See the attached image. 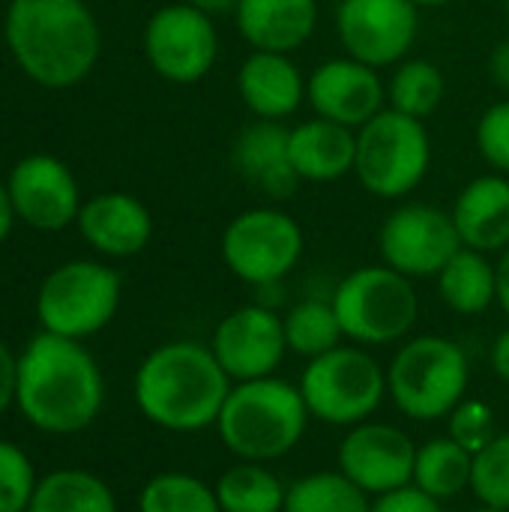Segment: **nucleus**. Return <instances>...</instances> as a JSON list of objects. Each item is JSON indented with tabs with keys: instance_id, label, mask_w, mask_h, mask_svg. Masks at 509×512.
I'll list each match as a JSON object with an SVG mask.
<instances>
[{
	"instance_id": "1",
	"label": "nucleus",
	"mask_w": 509,
	"mask_h": 512,
	"mask_svg": "<svg viewBox=\"0 0 509 512\" xmlns=\"http://www.w3.org/2000/svg\"><path fill=\"white\" fill-rule=\"evenodd\" d=\"M105 405V381L93 354L54 333H36L18 354L15 408L45 435L90 429Z\"/></svg>"
},
{
	"instance_id": "2",
	"label": "nucleus",
	"mask_w": 509,
	"mask_h": 512,
	"mask_svg": "<svg viewBox=\"0 0 509 512\" xmlns=\"http://www.w3.org/2000/svg\"><path fill=\"white\" fill-rule=\"evenodd\" d=\"M3 42L15 66L45 90L81 84L102 54L99 21L84 0H9Z\"/></svg>"
},
{
	"instance_id": "3",
	"label": "nucleus",
	"mask_w": 509,
	"mask_h": 512,
	"mask_svg": "<svg viewBox=\"0 0 509 512\" xmlns=\"http://www.w3.org/2000/svg\"><path fill=\"white\" fill-rule=\"evenodd\" d=\"M234 381L210 345L177 339L153 348L132 381L138 411L159 429L192 435L216 426Z\"/></svg>"
},
{
	"instance_id": "4",
	"label": "nucleus",
	"mask_w": 509,
	"mask_h": 512,
	"mask_svg": "<svg viewBox=\"0 0 509 512\" xmlns=\"http://www.w3.org/2000/svg\"><path fill=\"white\" fill-rule=\"evenodd\" d=\"M309 408L291 381L276 375L240 381L231 387L216 420L219 438L240 462H276L306 435Z\"/></svg>"
},
{
	"instance_id": "5",
	"label": "nucleus",
	"mask_w": 509,
	"mask_h": 512,
	"mask_svg": "<svg viewBox=\"0 0 509 512\" xmlns=\"http://www.w3.org/2000/svg\"><path fill=\"white\" fill-rule=\"evenodd\" d=\"M468 381V354L459 342L447 336L408 339L387 369V393L393 405L405 417L420 423L450 417L465 399Z\"/></svg>"
},
{
	"instance_id": "6",
	"label": "nucleus",
	"mask_w": 509,
	"mask_h": 512,
	"mask_svg": "<svg viewBox=\"0 0 509 512\" xmlns=\"http://www.w3.org/2000/svg\"><path fill=\"white\" fill-rule=\"evenodd\" d=\"M345 339L357 345H393L405 339L420 315L414 279L387 264L351 270L330 297Z\"/></svg>"
},
{
	"instance_id": "7",
	"label": "nucleus",
	"mask_w": 509,
	"mask_h": 512,
	"mask_svg": "<svg viewBox=\"0 0 509 512\" xmlns=\"http://www.w3.org/2000/svg\"><path fill=\"white\" fill-rule=\"evenodd\" d=\"M432 168V135L426 120L384 108L357 129L354 177L381 201H405Z\"/></svg>"
},
{
	"instance_id": "8",
	"label": "nucleus",
	"mask_w": 509,
	"mask_h": 512,
	"mask_svg": "<svg viewBox=\"0 0 509 512\" xmlns=\"http://www.w3.org/2000/svg\"><path fill=\"white\" fill-rule=\"evenodd\" d=\"M123 297L120 273L93 258H75L54 267L36 291V318L45 333L84 342L102 333Z\"/></svg>"
},
{
	"instance_id": "9",
	"label": "nucleus",
	"mask_w": 509,
	"mask_h": 512,
	"mask_svg": "<svg viewBox=\"0 0 509 512\" xmlns=\"http://www.w3.org/2000/svg\"><path fill=\"white\" fill-rule=\"evenodd\" d=\"M300 393L315 420L327 426L366 423L387 396V372L363 348H333L303 369Z\"/></svg>"
},
{
	"instance_id": "10",
	"label": "nucleus",
	"mask_w": 509,
	"mask_h": 512,
	"mask_svg": "<svg viewBox=\"0 0 509 512\" xmlns=\"http://www.w3.org/2000/svg\"><path fill=\"white\" fill-rule=\"evenodd\" d=\"M306 234L282 207H249L237 213L219 240L225 267L252 288L279 285L303 258Z\"/></svg>"
},
{
	"instance_id": "11",
	"label": "nucleus",
	"mask_w": 509,
	"mask_h": 512,
	"mask_svg": "<svg viewBox=\"0 0 509 512\" xmlns=\"http://www.w3.org/2000/svg\"><path fill=\"white\" fill-rule=\"evenodd\" d=\"M144 57L168 84H198L219 60V30L213 15L177 0L159 6L144 24Z\"/></svg>"
},
{
	"instance_id": "12",
	"label": "nucleus",
	"mask_w": 509,
	"mask_h": 512,
	"mask_svg": "<svg viewBox=\"0 0 509 512\" xmlns=\"http://www.w3.org/2000/svg\"><path fill=\"white\" fill-rule=\"evenodd\" d=\"M462 249L453 213L426 204L405 201L399 204L378 231L381 264L399 270L408 279L438 276L441 267Z\"/></svg>"
},
{
	"instance_id": "13",
	"label": "nucleus",
	"mask_w": 509,
	"mask_h": 512,
	"mask_svg": "<svg viewBox=\"0 0 509 512\" xmlns=\"http://www.w3.org/2000/svg\"><path fill=\"white\" fill-rule=\"evenodd\" d=\"M420 33V6L414 0H339L336 36L348 57L375 69L408 57Z\"/></svg>"
},
{
	"instance_id": "14",
	"label": "nucleus",
	"mask_w": 509,
	"mask_h": 512,
	"mask_svg": "<svg viewBox=\"0 0 509 512\" xmlns=\"http://www.w3.org/2000/svg\"><path fill=\"white\" fill-rule=\"evenodd\" d=\"M6 189L18 222L45 234L75 225L84 204L72 168L51 153H30L18 159L6 177Z\"/></svg>"
},
{
	"instance_id": "15",
	"label": "nucleus",
	"mask_w": 509,
	"mask_h": 512,
	"mask_svg": "<svg viewBox=\"0 0 509 512\" xmlns=\"http://www.w3.org/2000/svg\"><path fill=\"white\" fill-rule=\"evenodd\" d=\"M210 351L234 384L270 378L288 354L282 315L264 303L240 306L216 324Z\"/></svg>"
},
{
	"instance_id": "16",
	"label": "nucleus",
	"mask_w": 509,
	"mask_h": 512,
	"mask_svg": "<svg viewBox=\"0 0 509 512\" xmlns=\"http://www.w3.org/2000/svg\"><path fill=\"white\" fill-rule=\"evenodd\" d=\"M417 444L390 423H357L339 444V471L366 495H387L414 483Z\"/></svg>"
},
{
	"instance_id": "17",
	"label": "nucleus",
	"mask_w": 509,
	"mask_h": 512,
	"mask_svg": "<svg viewBox=\"0 0 509 512\" xmlns=\"http://www.w3.org/2000/svg\"><path fill=\"white\" fill-rule=\"evenodd\" d=\"M306 102L315 117L333 120L348 129H363L387 108V81L381 69L354 57H330L306 78Z\"/></svg>"
},
{
	"instance_id": "18",
	"label": "nucleus",
	"mask_w": 509,
	"mask_h": 512,
	"mask_svg": "<svg viewBox=\"0 0 509 512\" xmlns=\"http://www.w3.org/2000/svg\"><path fill=\"white\" fill-rule=\"evenodd\" d=\"M81 240L102 258H135L153 240V213L132 192L108 189L81 204L75 222Z\"/></svg>"
},
{
	"instance_id": "19",
	"label": "nucleus",
	"mask_w": 509,
	"mask_h": 512,
	"mask_svg": "<svg viewBox=\"0 0 509 512\" xmlns=\"http://www.w3.org/2000/svg\"><path fill=\"white\" fill-rule=\"evenodd\" d=\"M288 138L291 129L279 120H255L231 144V168L270 201H288L300 189Z\"/></svg>"
},
{
	"instance_id": "20",
	"label": "nucleus",
	"mask_w": 509,
	"mask_h": 512,
	"mask_svg": "<svg viewBox=\"0 0 509 512\" xmlns=\"http://www.w3.org/2000/svg\"><path fill=\"white\" fill-rule=\"evenodd\" d=\"M306 78L291 54L252 51L237 69V96L255 120H285L306 102Z\"/></svg>"
},
{
	"instance_id": "21",
	"label": "nucleus",
	"mask_w": 509,
	"mask_h": 512,
	"mask_svg": "<svg viewBox=\"0 0 509 512\" xmlns=\"http://www.w3.org/2000/svg\"><path fill=\"white\" fill-rule=\"evenodd\" d=\"M237 33L252 51H300L318 30V0H240Z\"/></svg>"
},
{
	"instance_id": "22",
	"label": "nucleus",
	"mask_w": 509,
	"mask_h": 512,
	"mask_svg": "<svg viewBox=\"0 0 509 512\" xmlns=\"http://www.w3.org/2000/svg\"><path fill=\"white\" fill-rule=\"evenodd\" d=\"M453 222L462 246L477 252H504L509 246V177L480 174L453 204Z\"/></svg>"
},
{
	"instance_id": "23",
	"label": "nucleus",
	"mask_w": 509,
	"mask_h": 512,
	"mask_svg": "<svg viewBox=\"0 0 509 512\" xmlns=\"http://www.w3.org/2000/svg\"><path fill=\"white\" fill-rule=\"evenodd\" d=\"M288 150L300 183H336L354 174L357 132L333 120L312 117L291 126Z\"/></svg>"
},
{
	"instance_id": "24",
	"label": "nucleus",
	"mask_w": 509,
	"mask_h": 512,
	"mask_svg": "<svg viewBox=\"0 0 509 512\" xmlns=\"http://www.w3.org/2000/svg\"><path fill=\"white\" fill-rule=\"evenodd\" d=\"M438 294L456 315H483L498 303V273L486 252L462 246L435 276Z\"/></svg>"
},
{
	"instance_id": "25",
	"label": "nucleus",
	"mask_w": 509,
	"mask_h": 512,
	"mask_svg": "<svg viewBox=\"0 0 509 512\" xmlns=\"http://www.w3.org/2000/svg\"><path fill=\"white\" fill-rule=\"evenodd\" d=\"M27 512H117V498L102 477L60 468L39 477Z\"/></svg>"
},
{
	"instance_id": "26",
	"label": "nucleus",
	"mask_w": 509,
	"mask_h": 512,
	"mask_svg": "<svg viewBox=\"0 0 509 512\" xmlns=\"http://www.w3.org/2000/svg\"><path fill=\"white\" fill-rule=\"evenodd\" d=\"M474 453L462 447L456 438H432L417 447L414 462V486L435 501H450L462 489H471Z\"/></svg>"
},
{
	"instance_id": "27",
	"label": "nucleus",
	"mask_w": 509,
	"mask_h": 512,
	"mask_svg": "<svg viewBox=\"0 0 509 512\" xmlns=\"http://www.w3.org/2000/svg\"><path fill=\"white\" fill-rule=\"evenodd\" d=\"M222 512H285L288 486L264 462H237L216 480Z\"/></svg>"
},
{
	"instance_id": "28",
	"label": "nucleus",
	"mask_w": 509,
	"mask_h": 512,
	"mask_svg": "<svg viewBox=\"0 0 509 512\" xmlns=\"http://www.w3.org/2000/svg\"><path fill=\"white\" fill-rule=\"evenodd\" d=\"M444 93L447 81L438 63L426 57H405L393 66V75L387 81V108L417 120H429L441 108Z\"/></svg>"
},
{
	"instance_id": "29",
	"label": "nucleus",
	"mask_w": 509,
	"mask_h": 512,
	"mask_svg": "<svg viewBox=\"0 0 509 512\" xmlns=\"http://www.w3.org/2000/svg\"><path fill=\"white\" fill-rule=\"evenodd\" d=\"M282 324H285L288 351H294L306 360H315V357L339 348L345 339L330 300H300L297 306L288 309Z\"/></svg>"
},
{
	"instance_id": "30",
	"label": "nucleus",
	"mask_w": 509,
	"mask_h": 512,
	"mask_svg": "<svg viewBox=\"0 0 509 512\" xmlns=\"http://www.w3.org/2000/svg\"><path fill=\"white\" fill-rule=\"evenodd\" d=\"M285 512H372V504L342 471H318L288 486Z\"/></svg>"
},
{
	"instance_id": "31",
	"label": "nucleus",
	"mask_w": 509,
	"mask_h": 512,
	"mask_svg": "<svg viewBox=\"0 0 509 512\" xmlns=\"http://www.w3.org/2000/svg\"><path fill=\"white\" fill-rule=\"evenodd\" d=\"M138 512H222V507L216 489L204 480L183 471H165L141 489Z\"/></svg>"
},
{
	"instance_id": "32",
	"label": "nucleus",
	"mask_w": 509,
	"mask_h": 512,
	"mask_svg": "<svg viewBox=\"0 0 509 512\" xmlns=\"http://www.w3.org/2000/svg\"><path fill=\"white\" fill-rule=\"evenodd\" d=\"M471 492L480 504L509 512V432L495 435L480 453H474Z\"/></svg>"
},
{
	"instance_id": "33",
	"label": "nucleus",
	"mask_w": 509,
	"mask_h": 512,
	"mask_svg": "<svg viewBox=\"0 0 509 512\" xmlns=\"http://www.w3.org/2000/svg\"><path fill=\"white\" fill-rule=\"evenodd\" d=\"M36 483L39 477L30 456L18 444L0 438V512H27Z\"/></svg>"
},
{
	"instance_id": "34",
	"label": "nucleus",
	"mask_w": 509,
	"mask_h": 512,
	"mask_svg": "<svg viewBox=\"0 0 509 512\" xmlns=\"http://www.w3.org/2000/svg\"><path fill=\"white\" fill-rule=\"evenodd\" d=\"M474 141L480 156L498 171L509 177V99L489 105L474 129Z\"/></svg>"
},
{
	"instance_id": "35",
	"label": "nucleus",
	"mask_w": 509,
	"mask_h": 512,
	"mask_svg": "<svg viewBox=\"0 0 509 512\" xmlns=\"http://www.w3.org/2000/svg\"><path fill=\"white\" fill-rule=\"evenodd\" d=\"M450 438H456L471 453H480L495 438V414L480 399H462L450 414Z\"/></svg>"
},
{
	"instance_id": "36",
	"label": "nucleus",
	"mask_w": 509,
	"mask_h": 512,
	"mask_svg": "<svg viewBox=\"0 0 509 512\" xmlns=\"http://www.w3.org/2000/svg\"><path fill=\"white\" fill-rule=\"evenodd\" d=\"M372 512H444L441 510V501H435L432 495L420 492L414 483L405 486V489H396V492H387V495H378Z\"/></svg>"
},
{
	"instance_id": "37",
	"label": "nucleus",
	"mask_w": 509,
	"mask_h": 512,
	"mask_svg": "<svg viewBox=\"0 0 509 512\" xmlns=\"http://www.w3.org/2000/svg\"><path fill=\"white\" fill-rule=\"evenodd\" d=\"M15 384H18V357L6 342H0V414L15 405Z\"/></svg>"
},
{
	"instance_id": "38",
	"label": "nucleus",
	"mask_w": 509,
	"mask_h": 512,
	"mask_svg": "<svg viewBox=\"0 0 509 512\" xmlns=\"http://www.w3.org/2000/svg\"><path fill=\"white\" fill-rule=\"evenodd\" d=\"M489 72H492V81L501 90H509V36L495 45V51L489 57Z\"/></svg>"
},
{
	"instance_id": "39",
	"label": "nucleus",
	"mask_w": 509,
	"mask_h": 512,
	"mask_svg": "<svg viewBox=\"0 0 509 512\" xmlns=\"http://www.w3.org/2000/svg\"><path fill=\"white\" fill-rule=\"evenodd\" d=\"M15 222H18V216H15V207H12V198H9L6 180H0V246L9 240V234H12Z\"/></svg>"
},
{
	"instance_id": "40",
	"label": "nucleus",
	"mask_w": 509,
	"mask_h": 512,
	"mask_svg": "<svg viewBox=\"0 0 509 512\" xmlns=\"http://www.w3.org/2000/svg\"><path fill=\"white\" fill-rule=\"evenodd\" d=\"M492 372L509 384V327L492 345Z\"/></svg>"
},
{
	"instance_id": "41",
	"label": "nucleus",
	"mask_w": 509,
	"mask_h": 512,
	"mask_svg": "<svg viewBox=\"0 0 509 512\" xmlns=\"http://www.w3.org/2000/svg\"><path fill=\"white\" fill-rule=\"evenodd\" d=\"M495 273H498V306L507 312L509 318V246L501 252V258L495 264Z\"/></svg>"
},
{
	"instance_id": "42",
	"label": "nucleus",
	"mask_w": 509,
	"mask_h": 512,
	"mask_svg": "<svg viewBox=\"0 0 509 512\" xmlns=\"http://www.w3.org/2000/svg\"><path fill=\"white\" fill-rule=\"evenodd\" d=\"M183 3H189V6H195V9H201V12H207V15H234L237 12V6H240V0H183Z\"/></svg>"
},
{
	"instance_id": "43",
	"label": "nucleus",
	"mask_w": 509,
	"mask_h": 512,
	"mask_svg": "<svg viewBox=\"0 0 509 512\" xmlns=\"http://www.w3.org/2000/svg\"><path fill=\"white\" fill-rule=\"evenodd\" d=\"M420 9H438V6H450L453 0H414Z\"/></svg>"
},
{
	"instance_id": "44",
	"label": "nucleus",
	"mask_w": 509,
	"mask_h": 512,
	"mask_svg": "<svg viewBox=\"0 0 509 512\" xmlns=\"http://www.w3.org/2000/svg\"><path fill=\"white\" fill-rule=\"evenodd\" d=\"M471 512H504V510H495V507H486V504H483L480 510H471Z\"/></svg>"
},
{
	"instance_id": "45",
	"label": "nucleus",
	"mask_w": 509,
	"mask_h": 512,
	"mask_svg": "<svg viewBox=\"0 0 509 512\" xmlns=\"http://www.w3.org/2000/svg\"><path fill=\"white\" fill-rule=\"evenodd\" d=\"M504 12H507V24H509V0H507V6H504Z\"/></svg>"
},
{
	"instance_id": "46",
	"label": "nucleus",
	"mask_w": 509,
	"mask_h": 512,
	"mask_svg": "<svg viewBox=\"0 0 509 512\" xmlns=\"http://www.w3.org/2000/svg\"><path fill=\"white\" fill-rule=\"evenodd\" d=\"M114 3H117V0H114Z\"/></svg>"
},
{
	"instance_id": "47",
	"label": "nucleus",
	"mask_w": 509,
	"mask_h": 512,
	"mask_svg": "<svg viewBox=\"0 0 509 512\" xmlns=\"http://www.w3.org/2000/svg\"><path fill=\"white\" fill-rule=\"evenodd\" d=\"M6 3H9V0H6Z\"/></svg>"
}]
</instances>
